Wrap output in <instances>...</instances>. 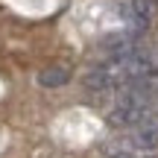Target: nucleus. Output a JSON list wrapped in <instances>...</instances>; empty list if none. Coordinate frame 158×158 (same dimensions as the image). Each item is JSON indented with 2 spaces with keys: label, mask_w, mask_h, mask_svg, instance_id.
I'll return each instance as SVG.
<instances>
[{
  "label": "nucleus",
  "mask_w": 158,
  "mask_h": 158,
  "mask_svg": "<svg viewBox=\"0 0 158 158\" xmlns=\"http://www.w3.org/2000/svg\"><path fill=\"white\" fill-rule=\"evenodd\" d=\"M108 158H138V155H132V152H111Z\"/></svg>",
  "instance_id": "4"
},
{
  "label": "nucleus",
  "mask_w": 158,
  "mask_h": 158,
  "mask_svg": "<svg viewBox=\"0 0 158 158\" xmlns=\"http://www.w3.org/2000/svg\"><path fill=\"white\" fill-rule=\"evenodd\" d=\"M132 147L135 149H143V152H152L158 149V111L149 114L147 120H141V123L132 129Z\"/></svg>",
  "instance_id": "1"
},
{
  "label": "nucleus",
  "mask_w": 158,
  "mask_h": 158,
  "mask_svg": "<svg viewBox=\"0 0 158 158\" xmlns=\"http://www.w3.org/2000/svg\"><path fill=\"white\" fill-rule=\"evenodd\" d=\"M70 79V70L62 68V64H50V68L38 70V85L41 88H62V85H68Z\"/></svg>",
  "instance_id": "3"
},
{
  "label": "nucleus",
  "mask_w": 158,
  "mask_h": 158,
  "mask_svg": "<svg viewBox=\"0 0 158 158\" xmlns=\"http://www.w3.org/2000/svg\"><path fill=\"white\" fill-rule=\"evenodd\" d=\"M155 12H158L155 0H129V23H132V29H138V32L147 29L152 23Z\"/></svg>",
  "instance_id": "2"
}]
</instances>
